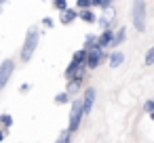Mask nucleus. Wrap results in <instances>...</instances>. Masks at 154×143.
<instances>
[{
    "mask_svg": "<svg viewBox=\"0 0 154 143\" xmlns=\"http://www.w3.org/2000/svg\"><path fill=\"white\" fill-rule=\"evenodd\" d=\"M80 84H82L80 80H70V84H68V88H66V93H68L70 97H72V95H76V93L80 91Z\"/></svg>",
    "mask_w": 154,
    "mask_h": 143,
    "instance_id": "ddd939ff",
    "label": "nucleus"
},
{
    "mask_svg": "<svg viewBox=\"0 0 154 143\" xmlns=\"http://www.w3.org/2000/svg\"><path fill=\"white\" fill-rule=\"evenodd\" d=\"M112 38H114V32L108 28V30H103V32H101V36H99V38H95V44H97L99 49H108V46L112 44Z\"/></svg>",
    "mask_w": 154,
    "mask_h": 143,
    "instance_id": "6e6552de",
    "label": "nucleus"
},
{
    "mask_svg": "<svg viewBox=\"0 0 154 143\" xmlns=\"http://www.w3.org/2000/svg\"><path fill=\"white\" fill-rule=\"evenodd\" d=\"M122 61H125V55H122L120 51H114V53L110 55V67H118Z\"/></svg>",
    "mask_w": 154,
    "mask_h": 143,
    "instance_id": "f8f14e48",
    "label": "nucleus"
},
{
    "mask_svg": "<svg viewBox=\"0 0 154 143\" xmlns=\"http://www.w3.org/2000/svg\"><path fill=\"white\" fill-rule=\"evenodd\" d=\"M143 109H146L148 114H152V109H154V101H146V103H143Z\"/></svg>",
    "mask_w": 154,
    "mask_h": 143,
    "instance_id": "5701e85b",
    "label": "nucleus"
},
{
    "mask_svg": "<svg viewBox=\"0 0 154 143\" xmlns=\"http://www.w3.org/2000/svg\"><path fill=\"white\" fill-rule=\"evenodd\" d=\"M5 137H7V133H5V130H0V141H5Z\"/></svg>",
    "mask_w": 154,
    "mask_h": 143,
    "instance_id": "a878e982",
    "label": "nucleus"
},
{
    "mask_svg": "<svg viewBox=\"0 0 154 143\" xmlns=\"http://www.w3.org/2000/svg\"><path fill=\"white\" fill-rule=\"evenodd\" d=\"M7 2H9V0H0V15H2V9H5Z\"/></svg>",
    "mask_w": 154,
    "mask_h": 143,
    "instance_id": "393cba45",
    "label": "nucleus"
},
{
    "mask_svg": "<svg viewBox=\"0 0 154 143\" xmlns=\"http://www.w3.org/2000/svg\"><path fill=\"white\" fill-rule=\"evenodd\" d=\"M76 7L82 11V9H91V0H76Z\"/></svg>",
    "mask_w": 154,
    "mask_h": 143,
    "instance_id": "412c9836",
    "label": "nucleus"
},
{
    "mask_svg": "<svg viewBox=\"0 0 154 143\" xmlns=\"http://www.w3.org/2000/svg\"><path fill=\"white\" fill-rule=\"evenodd\" d=\"M95 46V36H87L85 38V51H89V49H93Z\"/></svg>",
    "mask_w": 154,
    "mask_h": 143,
    "instance_id": "6ab92c4d",
    "label": "nucleus"
},
{
    "mask_svg": "<svg viewBox=\"0 0 154 143\" xmlns=\"http://www.w3.org/2000/svg\"><path fill=\"white\" fill-rule=\"evenodd\" d=\"M154 63V49H148L146 53V65H152Z\"/></svg>",
    "mask_w": 154,
    "mask_h": 143,
    "instance_id": "aec40b11",
    "label": "nucleus"
},
{
    "mask_svg": "<svg viewBox=\"0 0 154 143\" xmlns=\"http://www.w3.org/2000/svg\"><path fill=\"white\" fill-rule=\"evenodd\" d=\"M38 42H40V32H38L36 25H32V28L28 30V34H26V40H23V46H21V53H19V59H21L23 63L32 59V55L36 53Z\"/></svg>",
    "mask_w": 154,
    "mask_h": 143,
    "instance_id": "f257e3e1",
    "label": "nucleus"
},
{
    "mask_svg": "<svg viewBox=\"0 0 154 143\" xmlns=\"http://www.w3.org/2000/svg\"><path fill=\"white\" fill-rule=\"evenodd\" d=\"M42 23H45V28H53V19H49V17H47Z\"/></svg>",
    "mask_w": 154,
    "mask_h": 143,
    "instance_id": "b1692460",
    "label": "nucleus"
},
{
    "mask_svg": "<svg viewBox=\"0 0 154 143\" xmlns=\"http://www.w3.org/2000/svg\"><path fill=\"white\" fill-rule=\"evenodd\" d=\"M93 103H95V88L89 86V88L85 91V97H82V116H89V114H91Z\"/></svg>",
    "mask_w": 154,
    "mask_h": 143,
    "instance_id": "0eeeda50",
    "label": "nucleus"
},
{
    "mask_svg": "<svg viewBox=\"0 0 154 143\" xmlns=\"http://www.w3.org/2000/svg\"><path fill=\"white\" fill-rule=\"evenodd\" d=\"M91 7H99V9H106V7H110L106 0H91Z\"/></svg>",
    "mask_w": 154,
    "mask_h": 143,
    "instance_id": "4be33fe9",
    "label": "nucleus"
},
{
    "mask_svg": "<svg viewBox=\"0 0 154 143\" xmlns=\"http://www.w3.org/2000/svg\"><path fill=\"white\" fill-rule=\"evenodd\" d=\"M13 124V118L9 116V114H2V116H0V126H5V128H9Z\"/></svg>",
    "mask_w": 154,
    "mask_h": 143,
    "instance_id": "f3484780",
    "label": "nucleus"
},
{
    "mask_svg": "<svg viewBox=\"0 0 154 143\" xmlns=\"http://www.w3.org/2000/svg\"><path fill=\"white\" fill-rule=\"evenodd\" d=\"M101 61H106V53H103V49H99V46L95 44L93 49H89V51H87L85 67H89V70H95V67H99V63H101Z\"/></svg>",
    "mask_w": 154,
    "mask_h": 143,
    "instance_id": "20e7f679",
    "label": "nucleus"
},
{
    "mask_svg": "<svg viewBox=\"0 0 154 143\" xmlns=\"http://www.w3.org/2000/svg\"><path fill=\"white\" fill-rule=\"evenodd\" d=\"M68 101H70V95H68L66 91L55 95V103H57V105H63V103H68Z\"/></svg>",
    "mask_w": 154,
    "mask_h": 143,
    "instance_id": "4468645a",
    "label": "nucleus"
},
{
    "mask_svg": "<svg viewBox=\"0 0 154 143\" xmlns=\"http://www.w3.org/2000/svg\"><path fill=\"white\" fill-rule=\"evenodd\" d=\"M125 40H127V28H120L118 32H114V38H112V44H110V46L116 49V46H118L120 42H125Z\"/></svg>",
    "mask_w": 154,
    "mask_h": 143,
    "instance_id": "9d476101",
    "label": "nucleus"
},
{
    "mask_svg": "<svg viewBox=\"0 0 154 143\" xmlns=\"http://www.w3.org/2000/svg\"><path fill=\"white\" fill-rule=\"evenodd\" d=\"M106 2H108V4H112V2H114V0H106Z\"/></svg>",
    "mask_w": 154,
    "mask_h": 143,
    "instance_id": "bb28decb",
    "label": "nucleus"
},
{
    "mask_svg": "<svg viewBox=\"0 0 154 143\" xmlns=\"http://www.w3.org/2000/svg\"><path fill=\"white\" fill-rule=\"evenodd\" d=\"M53 7L57 11H63V9H68V0H53Z\"/></svg>",
    "mask_w": 154,
    "mask_h": 143,
    "instance_id": "a211bd4d",
    "label": "nucleus"
},
{
    "mask_svg": "<svg viewBox=\"0 0 154 143\" xmlns=\"http://www.w3.org/2000/svg\"><path fill=\"white\" fill-rule=\"evenodd\" d=\"M13 70H15V61L13 59H5L2 63H0V91L9 84V80L13 76Z\"/></svg>",
    "mask_w": 154,
    "mask_h": 143,
    "instance_id": "39448f33",
    "label": "nucleus"
},
{
    "mask_svg": "<svg viewBox=\"0 0 154 143\" xmlns=\"http://www.w3.org/2000/svg\"><path fill=\"white\" fill-rule=\"evenodd\" d=\"M131 21L137 32H146V0H133Z\"/></svg>",
    "mask_w": 154,
    "mask_h": 143,
    "instance_id": "f03ea898",
    "label": "nucleus"
},
{
    "mask_svg": "<svg viewBox=\"0 0 154 143\" xmlns=\"http://www.w3.org/2000/svg\"><path fill=\"white\" fill-rule=\"evenodd\" d=\"M70 135H72V133H70L68 128H66V130H61V133H59V137H57V143H70Z\"/></svg>",
    "mask_w": 154,
    "mask_h": 143,
    "instance_id": "dca6fc26",
    "label": "nucleus"
},
{
    "mask_svg": "<svg viewBox=\"0 0 154 143\" xmlns=\"http://www.w3.org/2000/svg\"><path fill=\"white\" fill-rule=\"evenodd\" d=\"M103 13H101V17L95 21V23H99V28L101 30H108L110 28V23L114 21V17H116V11H114V7L110 4V7H106V9H101Z\"/></svg>",
    "mask_w": 154,
    "mask_h": 143,
    "instance_id": "423d86ee",
    "label": "nucleus"
},
{
    "mask_svg": "<svg viewBox=\"0 0 154 143\" xmlns=\"http://www.w3.org/2000/svg\"><path fill=\"white\" fill-rule=\"evenodd\" d=\"M85 59H87V51L82 49V51H78V53L74 55V59H72V61H74V63H80V65H85Z\"/></svg>",
    "mask_w": 154,
    "mask_h": 143,
    "instance_id": "2eb2a0df",
    "label": "nucleus"
},
{
    "mask_svg": "<svg viewBox=\"0 0 154 143\" xmlns=\"http://www.w3.org/2000/svg\"><path fill=\"white\" fill-rule=\"evenodd\" d=\"M76 17H78V13H76L74 9H63V11H61V19H59V21H61L63 25H68V23H72Z\"/></svg>",
    "mask_w": 154,
    "mask_h": 143,
    "instance_id": "1a4fd4ad",
    "label": "nucleus"
},
{
    "mask_svg": "<svg viewBox=\"0 0 154 143\" xmlns=\"http://www.w3.org/2000/svg\"><path fill=\"white\" fill-rule=\"evenodd\" d=\"M78 17H80L85 23H95V21H97V17H95V13H93L91 9H82V11L78 13Z\"/></svg>",
    "mask_w": 154,
    "mask_h": 143,
    "instance_id": "9b49d317",
    "label": "nucleus"
},
{
    "mask_svg": "<svg viewBox=\"0 0 154 143\" xmlns=\"http://www.w3.org/2000/svg\"><path fill=\"white\" fill-rule=\"evenodd\" d=\"M82 99H74L72 101V109H70V120H68V130L74 133L78 126H80V120H82Z\"/></svg>",
    "mask_w": 154,
    "mask_h": 143,
    "instance_id": "7ed1b4c3",
    "label": "nucleus"
}]
</instances>
